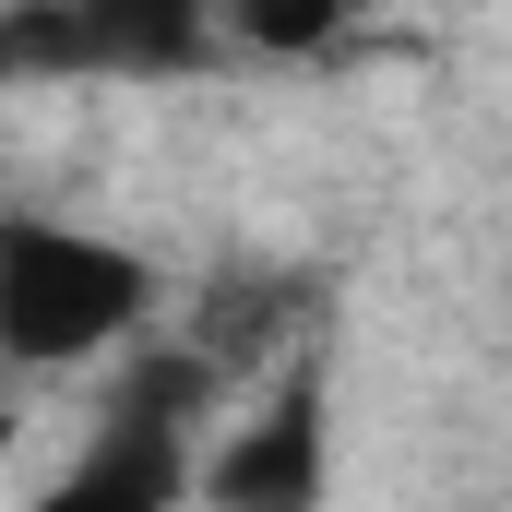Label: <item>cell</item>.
I'll return each mask as SVG.
<instances>
[{"instance_id":"3957f363","label":"cell","mask_w":512,"mask_h":512,"mask_svg":"<svg viewBox=\"0 0 512 512\" xmlns=\"http://www.w3.org/2000/svg\"><path fill=\"white\" fill-rule=\"evenodd\" d=\"M322 477H334V405H322L310 370H274V393L191 465V501L203 512H322Z\"/></svg>"},{"instance_id":"6da1fadb","label":"cell","mask_w":512,"mask_h":512,"mask_svg":"<svg viewBox=\"0 0 512 512\" xmlns=\"http://www.w3.org/2000/svg\"><path fill=\"white\" fill-rule=\"evenodd\" d=\"M143 310H155L143 251L60 227V215H0V358L12 370L108 358L120 334H143Z\"/></svg>"},{"instance_id":"7a4b0ae2","label":"cell","mask_w":512,"mask_h":512,"mask_svg":"<svg viewBox=\"0 0 512 512\" xmlns=\"http://www.w3.org/2000/svg\"><path fill=\"white\" fill-rule=\"evenodd\" d=\"M179 393L203 405V393H215V370H203V358H167V370H143V393H120V417L84 441V465H72L60 489H36L24 512H179V501H191Z\"/></svg>"}]
</instances>
